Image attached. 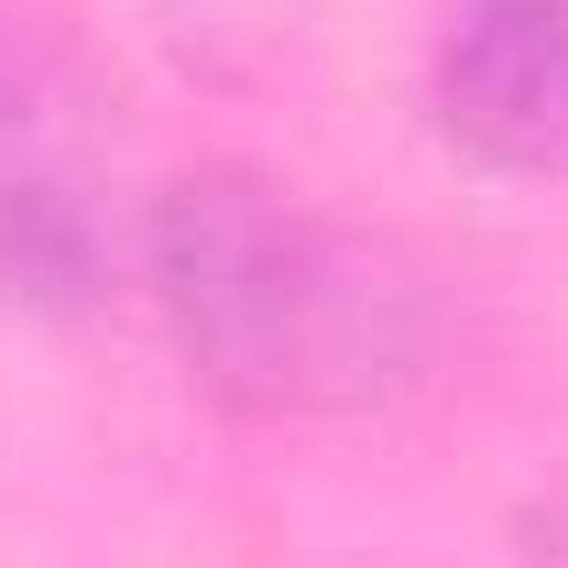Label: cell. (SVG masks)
<instances>
[{
	"instance_id": "277c9868",
	"label": "cell",
	"mask_w": 568,
	"mask_h": 568,
	"mask_svg": "<svg viewBox=\"0 0 568 568\" xmlns=\"http://www.w3.org/2000/svg\"><path fill=\"white\" fill-rule=\"evenodd\" d=\"M22 132H44V121H33V67H22V44L0 33V142H22Z\"/></svg>"
},
{
	"instance_id": "7a4b0ae2",
	"label": "cell",
	"mask_w": 568,
	"mask_h": 568,
	"mask_svg": "<svg viewBox=\"0 0 568 568\" xmlns=\"http://www.w3.org/2000/svg\"><path fill=\"white\" fill-rule=\"evenodd\" d=\"M426 121L481 175L568 186V0H459L426 55Z\"/></svg>"
},
{
	"instance_id": "6da1fadb",
	"label": "cell",
	"mask_w": 568,
	"mask_h": 568,
	"mask_svg": "<svg viewBox=\"0 0 568 568\" xmlns=\"http://www.w3.org/2000/svg\"><path fill=\"white\" fill-rule=\"evenodd\" d=\"M132 284L175 372L230 416H383L437 372L416 252L328 219L263 164H186L132 219Z\"/></svg>"
},
{
	"instance_id": "3957f363",
	"label": "cell",
	"mask_w": 568,
	"mask_h": 568,
	"mask_svg": "<svg viewBox=\"0 0 568 568\" xmlns=\"http://www.w3.org/2000/svg\"><path fill=\"white\" fill-rule=\"evenodd\" d=\"M121 274H132V230L99 209V186L44 132L0 142V306L11 317H99Z\"/></svg>"
},
{
	"instance_id": "5b68a950",
	"label": "cell",
	"mask_w": 568,
	"mask_h": 568,
	"mask_svg": "<svg viewBox=\"0 0 568 568\" xmlns=\"http://www.w3.org/2000/svg\"><path fill=\"white\" fill-rule=\"evenodd\" d=\"M514 568H568V503H547V514L525 525V558Z\"/></svg>"
}]
</instances>
